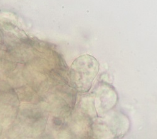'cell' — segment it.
<instances>
[{
    "mask_svg": "<svg viewBox=\"0 0 157 139\" xmlns=\"http://www.w3.org/2000/svg\"><path fill=\"white\" fill-rule=\"evenodd\" d=\"M99 70V64L94 57L89 55L79 57L74 61L70 70L73 85L79 92L89 91Z\"/></svg>",
    "mask_w": 157,
    "mask_h": 139,
    "instance_id": "obj_1",
    "label": "cell"
}]
</instances>
